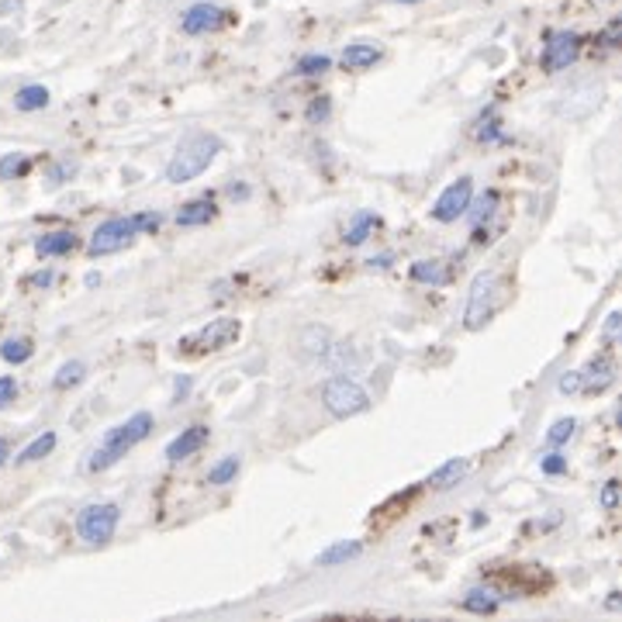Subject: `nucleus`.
<instances>
[{
  "label": "nucleus",
  "instance_id": "obj_1",
  "mask_svg": "<svg viewBox=\"0 0 622 622\" xmlns=\"http://www.w3.org/2000/svg\"><path fill=\"white\" fill-rule=\"evenodd\" d=\"M152 426H156L152 411H135V415L125 419L121 426H111V429L104 432V443H100L94 454H91V460H87V471H91V474H100V471L115 467L121 456L128 454L132 446H139L145 436L152 432Z\"/></svg>",
  "mask_w": 622,
  "mask_h": 622
},
{
  "label": "nucleus",
  "instance_id": "obj_2",
  "mask_svg": "<svg viewBox=\"0 0 622 622\" xmlns=\"http://www.w3.org/2000/svg\"><path fill=\"white\" fill-rule=\"evenodd\" d=\"M221 152V139L212 135V132H187L180 143H177V152L167 163L163 177L169 184H187L194 177H201L204 169L215 163V156Z\"/></svg>",
  "mask_w": 622,
  "mask_h": 622
},
{
  "label": "nucleus",
  "instance_id": "obj_3",
  "mask_svg": "<svg viewBox=\"0 0 622 622\" xmlns=\"http://www.w3.org/2000/svg\"><path fill=\"white\" fill-rule=\"evenodd\" d=\"M121 523V508L115 502H97L87 505L80 515H76V536L91 547H108L118 532Z\"/></svg>",
  "mask_w": 622,
  "mask_h": 622
},
{
  "label": "nucleus",
  "instance_id": "obj_4",
  "mask_svg": "<svg viewBox=\"0 0 622 622\" xmlns=\"http://www.w3.org/2000/svg\"><path fill=\"white\" fill-rule=\"evenodd\" d=\"M322 405L333 419H353V415L370 408V394L353 377H333L322 387Z\"/></svg>",
  "mask_w": 622,
  "mask_h": 622
},
{
  "label": "nucleus",
  "instance_id": "obj_5",
  "mask_svg": "<svg viewBox=\"0 0 622 622\" xmlns=\"http://www.w3.org/2000/svg\"><path fill=\"white\" fill-rule=\"evenodd\" d=\"M239 333H242L239 318H215V322H208L204 329L184 335V339H180V353H187V357L215 353V350L232 346V342L239 339Z\"/></svg>",
  "mask_w": 622,
  "mask_h": 622
},
{
  "label": "nucleus",
  "instance_id": "obj_6",
  "mask_svg": "<svg viewBox=\"0 0 622 622\" xmlns=\"http://www.w3.org/2000/svg\"><path fill=\"white\" fill-rule=\"evenodd\" d=\"M139 239V221L135 215H125V218H108L100 221L94 229V236L87 242V253L91 256H111V253H121L125 246Z\"/></svg>",
  "mask_w": 622,
  "mask_h": 622
},
{
  "label": "nucleus",
  "instance_id": "obj_7",
  "mask_svg": "<svg viewBox=\"0 0 622 622\" xmlns=\"http://www.w3.org/2000/svg\"><path fill=\"white\" fill-rule=\"evenodd\" d=\"M495 284H498V277H495L491 270H484V273L474 277L471 298H467V311H463V325H467L471 333H478L480 325L495 315Z\"/></svg>",
  "mask_w": 622,
  "mask_h": 622
},
{
  "label": "nucleus",
  "instance_id": "obj_8",
  "mask_svg": "<svg viewBox=\"0 0 622 622\" xmlns=\"http://www.w3.org/2000/svg\"><path fill=\"white\" fill-rule=\"evenodd\" d=\"M471 204H474V180H471V177H460V180H454L446 191L436 197V204H432V218L443 221V225H450V221L467 215Z\"/></svg>",
  "mask_w": 622,
  "mask_h": 622
},
{
  "label": "nucleus",
  "instance_id": "obj_9",
  "mask_svg": "<svg viewBox=\"0 0 622 622\" xmlns=\"http://www.w3.org/2000/svg\"><path fill=\"white\" fill-rule=\"evenodd\" d=\"M577 56H581V35L574 31H547V42H543V70L547 73H560L567 66H574Z\"/></svg>",
  "mask_w": 622,
  "mask_h": 622
},
{
  "label": "nucleus",
  "instance_id": "obj_10",
  "mask_svg": "<svg viewBox=\"0 0 622 622\" xmlns=\"http://www.w3.org/2000/svg\"><path fill=\"white\" fill-rule=\"evenodd\" d=\"M225 22H229V11H221L218 4L201 0V4H191V7L184 11L180 28H184L187 35H208V31H218Z\"/></svg>",
  "mask_w": 622,
  "mask_h": 622
},
{
  "label": "nucleus",
  "instance_id": "obj_11",
  "mask_svg": "<svg viewBox=\"0 0 622 622\" xmlns=\"http://www.w3.org/2000/svg\"><path fill=\"white\" fill-rule=\"evenodd\" d=\"M577 377H581V391L584 394H601V391H609L612 384H616V363L612 357H595L584 363V370H577Z\"/></svg>",
  "mask_w": 622,
  "mask_h": 622
},
{
  "label": "nucleus",
  "instance_id": "obj_12",
  "mask_svg": "<svg viewBox=\"0 0 622 622\" xmlns=\"http://www.w3.org/2000/svg\"><path fill=\"white\" fill-rule=\"evenodd\" d=\"M508 599H515V595H505L498 588L484 584V588H471V592L463 595V609L474 612V616H495V612L502 609V601H508Z\"/></svg>",
  "mask_w": 622,
  "mask_h": 622
},
{
  "label": "nucleus",
  "instance_id": "obj_13",
  "mask_svg": "<svg viewBox=\"0 0 622 622\" xmlns=\"http://www.w3.org/2000/svg\"><path fill=\"white\" fill-rule=\"evenodd\" d=\"M208 436H212V432H208V426H187V429L180 432V436H177V439L167 446V460H173V463H177V460H187V456H194L201 446H204V443H208Z\"/></svg>",
  "mask_w": 622,
  "mask_h": 622
},
{
  "label": "nucleus",
  "instance_id": "obj_14",
  "mask_svg": "<svg viewBox=\"0 0 622 622\" xmlns=\"http://www.w3.org/2000/svg\"><path fill=\"white\" fill-rule=\"evenodd\" d=\"M73 249H76V236H73L70 229L46 232V236L35 239V253H39L42 260H52V256H70Z\"/></svg>",
  "mask_w": 622,
  "mask_h": 622
},
{
  "label": "nucleus",
  "instance_id": "obj_15",
  "mask_svg": "<svg viewBox=\"0 0 622 622\" xmlns=\"http://www.w3.org/2000/svg\"><path fill=\"white\" fill-rule=\"evenodd\" d=\"M212 218H215V201L212 197H197V201H187L177 212V225L180 229H197V225H208Z\"/></svg>",
  "mask_w": 622,
  "mask_h": 622
},
{
  "label": "nucleus",
  "instance_id": "obj_16",
  "mask_svg": "<svg viewBox=\"0 0 622 622\" xmlns=\"http://www.w3.org/2000/svg\"><path fill=\"white\" fill-rule=\"evenodd\" d=\"M377 59H381V48L370 46V42H353V46L342 48V56H339V63L346 70H370Z\"/></svg>",
  "mask_w": 622,
  "mask_h": 622
},
{
  "label": "nucleus",
  "instance_id": "obj_17",
  "mask_svg": "<svg viewBox=\"0 0 622 622\" xmlns=\"http://www.w3.org/2000/svg\"><path fill=\"white\" fill-rule=\"evenodd\" d=\"M408 273H411L415 284H429V288H443L450 281V270H446L443 260H415Z\"/></svg>",
  "mask_w": 622,
  "mask_h": 622
},
{
  "label": "nucleus",
  "instance_id": "obj_18",
  "mask_svg": "<svg viewBox=\"0 0 622 622\" xmlns=\"http://www.w3.org/2000/svg\"><path fill=\"white\" fill-rule=\"evenodd\" d=\"M359 553H363L359 540H339V543H333V547H325V550L318 553V567H339L346 560H357Z\"/></svg>",
  "mask_w": 622,
  "mask_h": 622
},
{
  "label": "nucleus",
  "instance_id": "obj_19",
  "mask_svg": "<svg viewBox=\"0 0 622 622\" xmlns=\"http://www.w3.org/2000/svg\"><path fill=\"white\" fill-rule=\"evenodd\" d=\"M467 471H471V463H467L463 456H454V460H446V463H443L439 471H432V474H429V484L436 488V491H446V488H454L456 480L463 478Z\"/></svg>",
  "mask_w": 622,
  "mask_h": 622
},
{
  "label": "nucleus",
  "instance_id": "obj_20",
  "mask_svg": "<svg viewBox=\"0 0 622 622\" xmlns=\"http://www.w3.org/2000/svg\"><path fill=\"white\" fill-rule=\"evenodd\" d=\"M48 100H52L48 87H42V83H28V87H22V91L14 94V108H18L22 115H31V111L48 108Z\"/></svg>",
  "mask_w": 622,
  "mask_h": 622
},
{
  "label": "nucleus",
  "instance_id": "obj_21",
  "mask_svg": "<svg viewBox=\"0 0 622 622\" xmlns=\"http://www.w3.org/2000/svg\"><path fill=\"white\" fill-rule=\"evenodd\" d=\"M377 225H381V218L374 215V212H359V215L353 218V225L346 229V236H342V239H346V246H363V242L374 236V229H377Z\"/></svg>",
  "mask_w": 622,
  "mask_h": 622
},
{
  "label": "nucleus",
  "instance_id": "obj_22",
  "mask_svg": "<svg viewBox=\"0 0 622 622\" xmlns=\"http://www.w3.org/2000/svg\"><path fill=\"white\" fill-rule=\"evenodd\" d=\"M31 353H35V346H31L28 335H11V339L0 342V359H4V363H14V367H18V363H28Z\"/></svg>",
  "mask_w": 622,
  "mask_h": 622
},
{
  "label": "nucleus",
  "instance_id": "obj_23",
  "mask_svg": "<svg viewBox=\"0 0 622 622\" xmlns=\"http://www.w3.org/2000/svg\"><path fill=\"white\" fill-rule=\"evenodd\" d=\"M52 450H56V432H42V436H35V439H31V443H28L14 460H18V463H35V460L48 456Z\"/></svg>",
  "mask_w": 622,
  "mask_h": 622
},
{
  "label": "nucleus",
  "instance_id": "obj_24",
  "mask_svg": "<svg viewBox=\"0 0 622 622\" xmlns=\"http://www.w3.org/2000/svg\"><path fill=\"white\" fill-rule=\"evenodd\" d=\"M239 467H242V460L236 454L221 456L215 467L208 471V484H215V488H221V484H232V480H236V474H239Z\"/></svg>",
  "mask_w": 622,
  "mask_h": 622
},
{
  "label": "nucleus",
  "instance_id": "obj_25",
  "mask_svg": "<svg viewBox=\"0 0 622 622\" xmlns=\"http://www.w3.org/2000/svg\"><path fill=\"white\" fill-rule=\"evenodd\" d=\"M87 377V367L80 363V359H70V363H63L59 370H56V377H52V387L56 391H70L76 384Z\"/></svg>",
  "mask_w": 622,
  "mask_h": 622
},
{
  "label": "nucleus",
  "instance_id": "obj_26",
  "mask_svg": "<svg viewBox=\"0 0 622 622\" xmlns=\"http://www.w3.org/2000/svg\"><path fill=\"white\" fill-rule=\"evenodd\" d=\"M28 169H31V160H28L24 152H7V156H0V180H22Z\"/></svg>",
  "mask_w": 622,
  "mask_h": 622
},
{
  "label": "nucleus",
  "instance_id": "obj_27",
  "mask_svg": "<svg viewBox=\"0 0 622 622\" xmlns=\"http://www.w3.org/2000/svg\"><path fill=\"white\" fill-rule=\"evenodd\" d=\"M329 342H333L329 329H318V325L305 329V335H301V346H305V353H311V357H325L329 353Z\"/></svg>",
  "mask_w": 622,
  "mask_h": 622
},
{
  "label": "nucleus",
  "instance_id": "obj_28",
  "mask_svg": "<svg viewBox=\"0 0 622 622\" xmlns=\"http://www.w3.org/2000/svg\"><path fill=\"white\" fill-rule=\"evenodd\" d=\"M498 191H484L480 194V201H478V212H467V215L474 218V229H484L491 218H495V212H498Z\"/></svg>",
  "mask_w": 622,
  "mask_h": 622
},
{
  "label": "nucleus",
  "instance_id": "obj_29",
  "mask_svg": "<svg viewBox=\"0 0 622 622\" xmlns=\"http://www.w3.org/2000/svg\"><path fill=\"white\" fill-rule=\"evenodd\" d=\"M333 66V59L329 56H322V52H311V56H301L298 59V66H294V73L298 76H322V73Z\"/></svg>",
  "mask_w": 622,
  "mask_h": 622
},
{
  "label": "nucleus",
  "instance_id": "obj_30",
  "mask_svg": "<svg viewBox=\"0 0 622 622\" xmlns=\"http://www.w3.org/2000/svg\"><path fill=\"white\" fill-rule=\"evenodd\" d=\"M574 429H577L574 419H557L550 426V432H547V443H550V446H564V443L574 439Z\"/></svg>",
  "mask_w": 622,
  "mask_h": 622
},
{
  "label": "nucleus",
  "instance_id": "obj_31",
  "mask_svg": "<svg viewBox=\"0 0 622 622\" xmlns=\"http://www.w3.org/2000/svg\"><path fill=\"white\" fill-rule=\"evenodd\" d=\"M305 115H308L311 125H325V121H329V115H333V100H329L325 94L315 97V100L308 104V111H305Z\"/></svg>",
  "mask_w": 622,
  "mask_h": 622
},
{
  "label": "nucleus",
  "instance_id": "obj_32",
  "mask_svg": "<svg viewBox=\"0 0 622 622\" xmlns=\"http://www.w3.org/2000/svg\"><path fill=\"white\" fill-rule=\"evenodd\" d=\"M540 471H543V474H550V478L567 474V456H564V454H543V456H540Z\"/></svg>",
  "mask_w": 622,
  "mask_h": 622
},
{
  "label": "nucleus",
  "instance_id": "obj_33",
  "mask_svg": "<svg viewBox=\"0 0 622 622\" xmlns=\"http://www.w3.org/2000/svg\"><path fill=\"white\" fill-rule=\"evenodd\" d=\"M599 502H601V508H605V512H616V508H619V480L609 478L605 484H601Z\"/></svg>",
  "mask_w": 622,
  "mask_h": 622
},
{
  "label": "nucleus",
  "instance_id": "obj_34",
  "mask_svg": "<svg viewBox=\"0 0 622 622\" xmlns=\"http://www.w3.org/2000/svg\"><path fill=\"white\" fill-rule=\"evenodd\" d=\"M135 221H139V236H152V232L163 225V215H160V212H139Z\"/></svg>",
  "mask_w": 622,
  "mask_h": 622
},
{
  "label": "nucleus",
  "instance_id": "obj_35",
  "mask_svg": "<svg viewBox=\"0 0 622 622\" xmlns=\"http://www.w3.org/2000/svg\"><path fill=\"white\" fill-rule=\"evenodd\" d=\"M73 163H56V167L48 169L46 173V180H48V187H59V184H66V180H70L73 177Z\"/></svg>",
  "mask_w": 622,
  "mask_h": 622
},
{
  "label": "nucleus",
  "instance_id": "obj_36",
  "mask_svg": "<svg viewBox=\"0 0 622 622\" xmlns=\"http://www.w3.org/2000/svg\"><path fill=\"white\" fill-rule=\"evenodd\" d=\"M14 398H18V381L7 374V377H0V408H7Z\"/></svg>",
  "mask_w": 622,
  "mask_h": 622
},
{
  "label": "nucleus",
  "instance_id": "obj_37",
  "mask_svg": "<svg viewBox=\"0 0 622 622\" xmlns=\"http://www.w3.org/2000/svg\"><path fill=\"white\" fill-rule=\"evenodd\" d=\"M557 391H560V394H577V391H581V377H577V370L564 374V377L557 381Z\"/></svg>",
  "mask_w": 622,
  "mask_h": 622
},
{
  "label": "nucleus",
  "instance_id": "obj_38",
  "mask_svg": "<svg viewBox=\"0 0 622 622\" xmlns=\"http://www.w3.org/2000/svg\"><path fill=\"white\" fill-rule=\"evenodd\" d=\"M191 387H194V381L187 377V374H184V377H177V381H173V402H187Z\"/></svg>",
  "mask_w": 622,
  "mask_h": 622
},
{
  "label": "nucleus",
  "instance_id": "obj_39",
  "mask_svg": "<svg viewBox=\"0 0 622 622\" xmlns=\"http://www.w3.org/2000/svg\"><path fill=\"white\" fill-rule=\"evenodd\" d=\"M619 28H622V22H609V28L601 31V46H605V48L619 46Z\"/></svg>",
  "mask_w": 622,
  "mask_h": 622
},
{
  "label": "nucleus",
  "instance_id": "obj_40",
  "mask_svg": "<svg viewBox=\"0 0 622 622\" xmlns=\"http://www.w3.org/2000/svg\"><path fill=\"white\" fill-rule=\"evenodd\" d=\"M52 281H56V273H52V270H39V273H31V277H28V288H52Z\"/></svg>",
  "mask_w": 622,
  "mask_h": 622
},
{
  "label": "nucleus",
  "instance_id": "obj_41",
  "mask_svg": "<svg viewBox=\"0 0 622 622\" xmlns=\"http://www.w3.org/2000/svg\"><path fill=\"white\" fill-rule=\"evenodd\" d=\"M619 325H622V315L619 311H612V315L605 318V339H616V335H619Z\"/></svg>",
  "mask_w": 622,
  "mask_h": 622
},
{
  "label": "nucleus",
  "instance_id": "obj_42",
  "mask_svg": "<svg viewBox=\"0 0 622 622\" xmlns=\"http://www.w3.org/2000/svg\"><path fill=\"white\" fill-rule=\"evenodd\" d=\"M391 260H394L391 253H381V256H374V260H367V263H370V266H377V270H384V266H391Z\"/></svg>",
  "mask_w": 622,
  "mask_h": 622
},
{
  "label": "nucleus",
  "instance_id": "obj_43",
  "mask_svg": "<svg viewBox=\"0 0 622 622\" xmlns=\"http://www.w3.org/2000/svg\"><path fill=\"white\" fill-rule=\"evenodd\" d=\"M7 460H11V446H7V439H4V436H0V467H4V463H7Z\"/></svg>",
  "mask_w": 622,
  "mask_h": 622
},
{
  "label": "nucleus",
  "instance_id": "obj_44",
  "mask_svg": "<svg viewBox=\"0 0 622 622\" xmlns=\"http://www.w3.org/2000/svg\"><path fill=\"white\" fill-rule=\"evenodd\" d=\"M398 4H419V0H398Z\"/></svg>",
  "mask_w": 622,
  "mask_h": 622
}]
</instances>
